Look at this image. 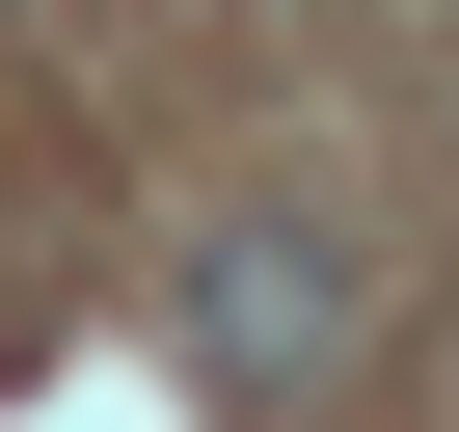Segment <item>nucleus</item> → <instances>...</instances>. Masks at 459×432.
<instances>
[{"label": "nucleus", "instance_id": "nucleus-1", "mask_svg": "<svg viewBox=\"0 0 459 432\" xmlns=\"http://www.w3.org/2000/svg\"><path fill=\"white\" fill-rule=\"evenodd\" d=\"M162 324H189V378L298 405V378H351V351H378V271H351V216H216Z\"/></svg>", "mask_w": 459, "mask_h": 432}]
</instances>
